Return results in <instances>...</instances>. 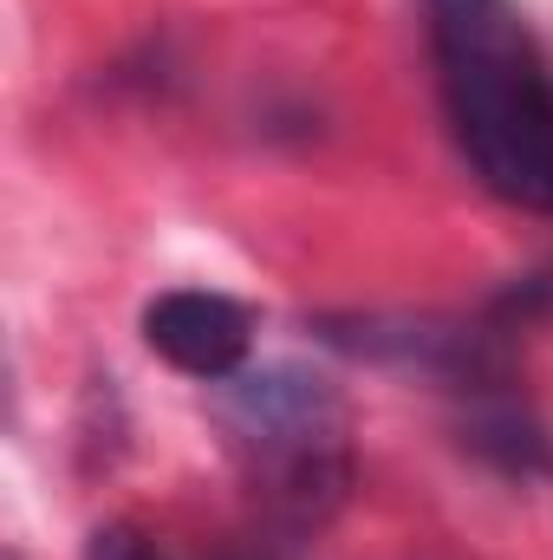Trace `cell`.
I'll return each instance as SVG.
<instances>
[{"label":"cell","instance_id":"6da1fadb","mask_svg":"<svg viewBox=\"0 0 553 560\" xmlns=\"http://www.w3.org/2000/svg\"><path fill=\"white\" fill-rule=\"evenodd\" d=\"M430 46L475 183L515 209H553V79L515 0H430Z\"/></svg>","mask_w":553,"mask_h":560},{"label":"cell","instance_id":"7a4b0ae2","mask_svg":"<svg viewBox=\"0 0 553 560\" xmlns=\"http://www.w3.org/2000/svg\"><path fill=\"white\" fill-rule=\"evenodd\" d=\"M222 423L268 509H280L286 522H319L339 509L352 482V423L326 378L299 365L235 372L222 378Z\"/></svg>","mask_w":553,"mask_h":560},{"label":"cell","instance_id":"3957f363","mask_svg":"<svg viewBox=\"0 0 553 560\" xmlns=\"http://www.w3.org/2000/svg\"><path fill=\"white\" fill-rule=\"evenodd\" d=\"M143 346L176 365L183 378H202V385H222L248 365V346H255V319L242 300L228 293H209V287H169L143 306Z\"/></svg>","mask_w":553,"mask_h":560},{"label":"cell","instance_id":"277c9868","mask_svg":"<svg viewBox=\"0 0 553 560\" xmlns=\"http://www.w3.org/2000/svg\"><path fill=\"white\" fill-rule=\"evenodd\" d=\"M462 443L482 456V463H495L502 476H515V482H534V476H553V443L548 430L528 418L515 398H502V392H475V405H469V418H462Z\"/></svg>","mask_w":553,"mask_h":560},{"label":"cell","instance_id":"5b68a950","mask_svg":"<svg viewBox=\"0 0 553 560\" xmlns=\"http://www.w3.org/2000/svg\"><path fill=\"white\" fill-rule=\"evenodd\" d=\"M85 560H169V555H163L143 528H131V522H105V528H92Z\"/></svg>","mask_w":553,"mask_h":560}]
</instances>
